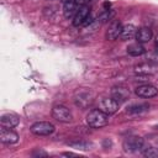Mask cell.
<instances>
[{"instance_id":"cell-1","label":"cell","mask_w":158,"mask_h":158,"mask_svg":"<svg viewBox=\"0 0 158 158\" xmlns=\"http://www.w3.org/2000/svg\"><path fill=\"white\" fill-rule=\"evenodd\" d=\"M95 99V93L88 88H80L74 94V104L80 109L89 107Z\"/></svg>"},{"instance_id":"cell-2","label":"cell","mask_w":158,"mask_h":158,"mask_svg":"<svg viewBox=\"0 0 158 158\" xmlns=\"http://www.w3.org/2000/svg\"><path fill=\"white\" fill-rule=\"evenodd\" d=\"M86 123L91 128H101L109 123V115L100 109H93L86 115Z\"/></svg>"},{"instance_id":"cell-3","label":"cell","mask_w":158,"mask_h":158,"mask_svg":"<svg viewBox=\"0 0 158 158\" xmlns=\"http://www.w3.org/2000/svg\"><path fill=\"white\" fill-rule=\"evenodd\" d=\"M122 148L126 153H136V152H139L144 148V141H143L142 137L131 136V137H127L123 141Z\"/></svg>"},{"instance_id":"cell-4","label":"cell","mask_w":158,"mask_h":158,"mask_svg":"<svg viewBox=\"0 0 158 158\" xmlns=\"http://www.w3.org/2000/svg\"><path fill=\"white\" fill-rule=\"evenodd\" d=\"M31 132L36 136H49L54 132L56 127L48 121H37L31 126Z\"/></svg>"},{"instance_id":"cell-5","label":"cell","mask_w":158,"mask_h":158,"mask_svg":"<svg viewBox=\"0 0 158 158\" xmlns=\"http://www.w3.org/2000/svg\"><path fill=\"white\" fill-rule=\"evenodd\" d=\"M52 116L59 121V122H63V123H68L73 120V115H72V111L64 106V105H54L53 109H52Z\"/></svg>"},{"instance_id":"cell-6","label":"cell","mask_w":158,"mask_h":158,"mask_svg":"<svg viewBox=\"0 0 158 158\" xmlns=\"http://www.w3.org/2000/svg\"><path fill=\"white\" fill-rule=\"evenodd\" d=\"M110 94H111V98L115 99L118 104L126 102L130 99V95H131L130 89L127 86H125V85H115V86H112Z\"/></svg>"},{"instance_id":"cell-7","label":"cell","mask_w":158,"mask_h":158,"mask_svg":"<svg viewBox=\"0 0 158 158\" xmlns=\"http://www.w3.org/2000/svg\"><path fill=\"white\" fill-rule=\"evenodd\" d=\"M118 107H120V104L115 99H112L111 96L110 98H102L99 100V107L98 109H100L101 111H104L107 115L115 114L118 110Z\"/></svg>"},{"instance_id":"cell-8","label":"cell","mask_w":158,"mask_h":158,"mask_svg":"<svg viewBox=\"0 0 158 158\" xmlns=\"http://www.w3.org/2000/svg\"><path fill=\"white\" fill-rule=\"evenodd\" d=\"M90 16H91L90 7H89L88 5L81 6V7L77 11V14L74 15L72 23H73V26H75V27H78V26H84V23L86 22V20H88Z\"/></svg>"},{"instance_id":"cell-9","label":"cell","mask_w":158,"mask_h":158,"mask_svg":"<svg viewBox=\"0 0 158 158\" xmlns=\"http://www.w3.org/2000/svg\"><path fill=\"white\" fill-rule=\"evenodd\" d=\"M135 93L139 98L151 99V98H154L158 94V89L154 85H152V84H142V85H139V86L136 88Z\"/></svg>"},{"instance_id":"cell-10","label":"cell","mask_w":158,"mask_h":158,"mask_svg":"<svg viewBox=\"0 0 158 158\" xmlns=\"http://www.w3.org/2000/svg\"><path fill=\"white\" fill-rule=\"evenodd\" d=\"M158 65L154 64L153 62H143V63H138L135 65V73L138 75H152L157 72Z\"/></svg>"},{"instance_id":"cell-11","label":"cell","mask_w":158,"mask_h":158,"mask_svg":"<svg viewBox=\"0 0 158 158\" xmlns=\"http://www.w3.org/2000/svg\"><path fill=\"white\" fill-rule=\"evenodd\" d=\"M0 141L5 144H15L19 141V135L11 128L1 127L0 130Z\"/></svg>"},{"instance_id":"cell-12","label":"cell","mask_w":158,"mask_h":158,"mask_svg":"<svg viewBox=\"0 0 158 158\" xmlns=\"http://www.w3.org/2000/svg\"><path fill=\"white\" fill-rule=\"evenodd\" d=\"M121 31H122V23H121V21L114 20L109 25V28L106 31V38L110 40V41H114V40H116V38L120 37Z\"/></svg>"},{"instance_id":"cell-13","label":"cell","mask_w":158,"mask_h":158,"mask_svg":"<svg viewBox=\"0 0 158 158\" xmlns=\"http://www.w3.org/2000/svg\"><path fill=\"white\" fill-rule=\"evenodd\" d=\"M19 122H20V118L15 114H4L0 117V125H1V127L12 128V127H16L19 125Z\"/></svg>"},{"instance_id":"cell-14","label":"cell","mask_w":158,"mask_h":158,"mask_svg":"<svg viewBox=\"0 0 158 158\" xmlns=\"http://www.w3.org/2000/svg\"><path fill=\"white\" fill-rule=\"evenodd\" d=\"M79 5L77 4L75 0H68V1H64V5H63V15L64 17L67 19H70V17H74V15L77 14V11L79 10Z\"/></svg>"},{"instance_id":"cell-15","label":"cell","mask_w":158,"mask_h":158,"mask_svg":"<svg viewBox=\"0 0 158 158\" xmlns=\"http://www.w3.org/2000/svg\"><path fill=\"white\" fill-rule=\"evenodd\" d=\"M136 32H137V28H136L132 23L125 25V26H122V31H121V33H120V40H121V41L132 40V38L136 36Z\"/></svg>"},{"instance_id":"cell-16","label":"cell","mask_w":158,"mask_h":158,"mask_svg":"<svg viewBox=\"0 0 158 158\" xmlns=\"http://www.w3.org/2000/svg\"><path fill=\"white\" fill-rule=\"evenodd\" d=\"M135 38H136L137 42H139V43L149 42L151 38H152V30L148 28V27H141V28L137 30Z\"/></svg>"},{"instance_id":"cell-17","label":"cell","mask_w":158,"mask_h":158,"mask_svg":"<svg viewBox=\"0 0 158 158\" xmlns=\"http://www.w3.org/2000/svg\"><path fill=\"white\" fill-rule=\"evenodd\" d=\"M126 51H127V53H128L130 56H132V57H139V56H142V54L146 53V48H144V47L142 46V43H139V42L131 43L130 46H127Z\"/></svg>"},{"instance_id":"cell-18","label":"cell","mask_w":158,"mask_h":158,"mask_svg":"<svg viewBox=\"0 0 158 158\" xmlns=\"http://www.w3.org/2000/svg\"><path fill=\"white\" fill-rule=\"evenodd\" d=\"M68 146L74 149H80V151H89L93 148V143L88 141H72V142H68Z\"/></svg>"},{"instance_id":"cell-19","label":"cell","mask_w":158,"mask_h":158,"mask_svg":"<svg viewBox=\"0 0 158 158\" xmlns=\"http://www.w3.org/2000/svg\"><path fill=\"white\" fill-rule=\"evenodd\" d=\"M149 109V106L147 104H138V105H132L130 107H127V114H141L144 112Z\"/></svg>"},{"instance_id":"cell-20","label":"cell","mask_w":158,"mask_h":158,"mask_svg":"<svg viewBox=\"0 0 158 158\" xmlns=\"http://www.w3.org/2000/svg\"><path fill=\"white\" fill-rule=\"evenodd\" d=\"M114 15H115V12L112 11V10H104V12L101 14V15H99V21L102 23V22H107V21H110L112 17H114Z\"/></svg>"},{"instance_id":"cell-21","label":"cell","mask_w":158,"mask_h":158,"mask_svg":"<svg viewBox=\"0 0 158 158\" xmlns=\"http://www.w3.org/2000/svg\"><path fill=\"white\" fill-rule=\"evenodd\" d=\"M143 154H144L146 157L156 158V157H158V148H154V147H147V148H143Z\"/></svg>"},{"instance_id":"cell-22","label":"cell","mask_w":158,"mask_h":158,"mask_svg":"<svg viewBox=\"0 0 158 158\" xmlns=\"http://www.w3.org/2000/svg\"><path fill=\"white\" fill-rule=\"evenodd\" d=\"M32 156H33V157H41V156L46 157V156H47V152H44V151H42V149H36V151L32 152Z\"/></svg>"},{"instance_id":"cell-23","label":"cell","mask_w":158,"mask_h":158,"mask_svg":"<svg viewBox=\"0 0 158 158\" xmlns=\"http://www.w3.org/2000/svg\"><path fill=\"white\" fill-rule=\"evenodd\" d=\"M77 1V4L79 5V7H81V6H85L89 1H91V0H75Z\"/></svg>"},{"instance_id":"cell-24","label":"cell","mask_w":158,"mask_h":158,"mask_svg":"<svg viewBox=\"0 0 158 158\" xmlns=\"http://www.w3.org/2000/svg\"><path fill=\"white\" fill-rule=\"evenodd\" d=\"M63 156H65V157H78L79 154H77V153H72V152H64Z\"/></svg>"},{"instance_id":"cell-25","label":"cell","mask_w":158,"mask_h":158,"mask_svg":"<svg viewBox=\"0 0 158 158\" xmlns=\"http://www.w3.org/2000/svg\"><path fill=\"white\" fill-rule=\"evenodd\" d=\"M156 46H158V35L156 36Z\"/></svg>"},{"instance_id":"cell-26","label":"cell","mask_w":158,"mask_h":158,"mask_svg":"<svg viewBox=\"0 0 158 158\" xmlns=\"http://www.w3.org/2000/svg\"><path fill=\"white\" fill-rule=\"evenodd\" d=\"M154 128H156V130H158V125H157V126H156V127H154Z\"/></svg>"},{"instance_id":"cell-27","label":"cell","mask_w":158,"mask_h":158,"mask_svg":"<svg viewBox=\"0 0 158 158\" xmlns=\"http://www.w3.org/2000/svg\"><path fill=\"white\" fill-rule=\"evenodd\" d=\"M64 1H68V0H64Z\"/></svg>"}]
</instances>
